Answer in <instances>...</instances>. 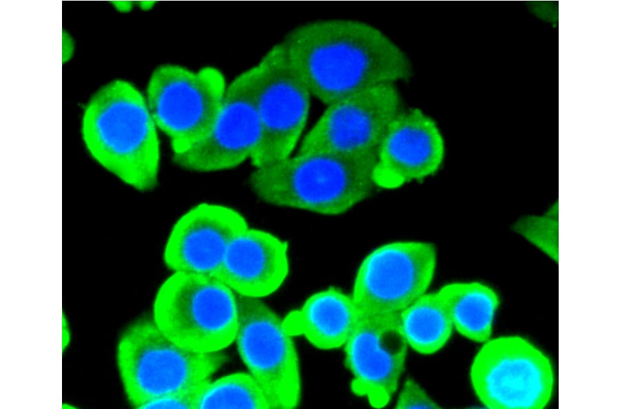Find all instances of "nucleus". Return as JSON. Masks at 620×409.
<instances>
[{
  "label": "nucleus",
  "instance_id": "f257e3e1",
  "mask_svg": "<svg viewBox=\"0 0 620 409\" xmlns=\"http://www.w3.org/2000/svg\"><path fill=\"white\" fill-rule=\"evenodd\" d=\"M311 96L333 102L410 78L405 53L377 28L351 19L300 25L282 42Z\"/></svg>",
  "mask_w": 620,
  "mask_h": 409
},
{
  "label": "nucleus",
  "instance_id": "f03ea898",
  "mask_svg": "<svg viewBox=\"0 0 620 409\" xmlns=\"http://www.w3.org/2000/svg\"><path fill=\"white\" fill-rule=\"evenodd\" d=\"M81 134L90 156L120 180L140 191L156 186L158 128L145 95L132 83L115 79L99 87L85 104Z\"/></svg>",
  "mask_w": 620,
  "mask_h": 409
},
{
  "label": "nucleus",
  "instance_id": "7ed1b4c3",
  "mask_svg": "<svg viewBox=\"0 0 620 409\" xmlns=\"http://www.w3.org/2000/svg\"><path fill=\"white\" fill-rule=\"evenodd\" d=\"M376 154H297L256 167L249 177L254 193L280 207L324 216L346 213L368 198L376 187Z\"/></svg>",
  "mask_w": 620,
  "mask_h": 409
},
{
  "label": "nucleus",
  "instance_id": "20e7f679",
  "mask_svg": "<svg viewBox=\"0 0 620 409\" xmlns=\"http://www.w3.org/2000/svg\"><path fill=\"white\" fill-rule=\"evenodd\" d=\"M117 366L130 403L141 408L159 397L195 393L220 368L225 357L187 348L167 335L153 317L140 319L123 332Z\"/></svg>",
  "mask_w": 620,
  "mask_h": 409
},
{
  "label": "nucleus",
  "instance_id": "39448f33",
  "mask_svg": "<svg viewBox=\"0 0 620 409\" xmlns=\"http://www.w3.org/2000/svg\"><path fill=\"white\" fill-rule=\"evenodd\" d=\"M152 317L178 344L219 352L234 342L237 294L216 277L174 273L157 292Z\"/></svg>",
  "mask_w": 620,
  "mask_h": 409
},
{
  "label": "nucleus",
  "instance_id": "423d86ee",
  "mask_svg": "<svg viewBox=\"0 0 620 409\" xmlns=\"http://www.w3.org/2000/svg\"><path fill=\"white\" fill-rule=\"evenodd\" d=\"M479 401L494 409H540L555 385L549 357L524 337L490 338L475 355L469 372Z\"/></svg>",
  "mask_w": 620,
  "mask_h": 409
},
{
  "label": "nucleus",
  "instance_id": "0eeeda50",
  "mask_svg": "<svg viewBox=\"0 0 620 409\" xmlns=\"http://www.w3.org/2000/svg\"><path fill=\"white\" fill-rule=\"evenodd\" d=\"M234 342L248 373L263 390L270 408H293L302 394L300 359L282 319L260 298L237 295Z\"/></svg>",
  "mask_w": 620,
  "mask_h": 409
},
{
  "label": "nucleus",
  "instance_id": "6e6552de",
  "mask_svg": "<svg viewBox=\"0 0 620 409\" xmlns=\"http://www.w3.org/2000/svg\"><path fill=\"white\" fill-rule=\"evenodd\" d=\"M226 88L223 73L214 67L194 71L164 64L153 71L145 96L158 129L169 138L174 153L186 149L207 133Z\"/></svg>",
  "mask_w": 620,
  "mask_h": 409
},
{
  "label": "nucleus",
  "instance_id": "1a4fd4ad",
  "mask_svg": "<svg viewBox=\"0 0 620 409\" xmlns=\"http://www.w3.org/2000/svg\"><path fill=\"white\" fill-rule=\"evenodd\" d=\"M436 266V248L431 243L382 244L361 262L351 295L361 315L397 314L428 292Z\"/></svg>",
  "mask_w": 620,
  "mask_h": 409
},
{
  "label": "nucleus",
  "instance_id": "9d476101",
  "mask_svg": "<svg viewBox=\"0 0 620 409\" xmlns=\"http://www.w3.org/2000/svg\"><path fill=\"white\" fill-rule=\"evenodd\" d=\"M257 66L260 138L251 160L260 167L291 156L307 123L311 94L282 42Z\"/></svg>",
  "mask_w": 620,
  "mask_h": 409
},
{
  "label": "nucleus",
  "instance_id": "9b49d317",
  "mask_svg": "<svg viewBox=\"0 0 620 409\" xmlns=\"http://www.w3.org/2000/svg\"><path fill=\"white\" fill-rule=\"evenodd\" d=\"M258 68L243 71L227 85L218 112L207 133L173 161L193 171L232 169L251 158L260 138L257 106Z\"/></svg>",
  "mask_w": 620,
  "mask_h": 409
},
{
  "label": "nucleus",
  "instance_id": "f8f14e48",
  "mask_svg": "<svg viewBox=\"0 0 620 409\" xmlns=\"http://www.w3.org/2000/svg\"><path fill=\"white\" fill-rule=\"evenodd\" d=\"M401 111V98L394 83L377 85L333 102L303 138L297 154H376Z\"/></svg>",
  "mask_w": 620,
  "mask_h": 409
},
{
  "label": "nucleus",
  "instance_id": "ddd939ff",
  "mask_svg": "<svg viewBox=\"0 0 620 409\" xmlns=\"http://www.w3.org/2000/svg\"><path fill=\"white\" fill-rule=\"evenodd\" d=\"M397 314L361 315L343 346L352 391L375 408L389 403L405 369L409 348Z\"/></svg>",
  "mask_w": 620,
  "mask_h": 409
},
{
  "label": "nucleus",
  "instance_id": "4468645a",
  "mask_svg": "<svg viewBox=\"0 0 620 409\" xmlns=\"http://www.w3.org/2000/svg\"><path fill=\"white\" fill-rule=\"evenodd\" d=\"M247 227L232 208L199 204L173 226L164 249L165 263L174 273L216 277L229 245Z\"/></svg>",
  "mask_w": 620,
  "mask_h": 409
},
{
  "label": "nucleus",
  "instance_id": "2eb2a0df",
  "mask_svg": "<svg viewBox=\"0 0 620 409\" xmlns=\"http://www.w3.org/2000/svg\"><path fill=\"white\" fill-rule=\"evenodd\" d=\"M445 155L436 123L421 109L401 111L387 129L376 153V187L398 188L436 173Z\"/></svg>",
  "mask_w": 620,
  "mask_h": 409
},
{
  "label": "nucleus",
  "instance_id": "dca6fc26",
  "mask_svg": "<svg viewBox=\"0 0 620 409\" xmlns=\"http://www.w3.org/2000/svg\"><path fill=\"white\" fill-rule=\"evenodd\" d=\"M289 266L286 241L247 227L229 245L216 277L237 295L261 299L280 288Z\"/></svg>",
  "mask_w": 620,
  "mask_h": 409
},
{
  "label": "nucleus",
  "instance_id": "f3484780",
  "mask_svg": "<svg viewBox=\"0 0 620 409\" xmlns=\"http://www.w3.org/2000/svg\"><path fill=\"white\" fill-rule=\"evenodd\" d=\"M360 316L351 294L331 286L311 295L283 319L292 335L328 350L344 346Z\"/></svg>",
  "mask_w": 620,
  "mask_h": 409
},
{
  "label": "nucleus",
  "instance_id": "a211bd4d",
  "mask_svg": "<svg viewBox=\"0 0 620 409\" xmlns=\"http://www.w3.org/2000/svg\"><path fill=\"white\" fill-rule=\"evenodd\" d=\"M449 313L454 330L477 342L491 338L500 304L497 292L477 281L447 284L438 291Z\"/></svg>",
  "mask_w": 620,
  "mask_h": 409
},
{
  "label": "nucleus",
  "instance_id": "6ab92c4d",
  "mask_svg": "<svg viewBox=\"0 0 620 409\" xmlns=\"http://www.w3.org/2000/svg\"><path fill=\"white\" fill-rule=\"evenodd\" d=\"M397 317L409 348L424 355L435 354L443 348L454 331L438 291L424 293L400 311Z\"/></svg>",
  "mask_w": 620,
  "mask_h": 409
},
{
  "label": "nucleus",
  "instance_id": "aec40b11",
  "mask_svg": "<svg viewBox=\"0 0 620 409\" xmlns=\"http://www.w3.org/2000/svg\"><path fill=\"white\" fill-rule=\"evenodd\" d=\"M194 408H270L256 381L235 373L204 383L195 392Z\"/></svg>",
  "mask_w": 620,
  "mask_h": 409
},
{
  "label": "nucleus",
  "instance_id": "412c9836",
  "mask_svg": "<svg viewBox=\"0 0 620 409\" xmlns=\"http://www.w3.org/2000/svg\"><path fill=\"white\" fill-rule=\"evenodd\" d=\"M558 207L551 205L542 215L526 216L514 224V231L557 262Z\"/></svg>",
  "mask_w": 620,
  "mask_h": 409
},
{
  "label": "nucleus",
  "instance_id": "4be33fe9",
  "mask_svg": "<svg viewBox=\"0 0 620 409\" xmlns=\"http://www.w3.org/2000/svg\"><path fill=\"white\" fill-rule=\"evenodd\" d=\"M395 408H439L440 406L418 382L412 378H408L404 381L398 392Z\"/></svg>",
  "mask_w": 620,
  "mask_h": 409
},
{
  "label": "nucleus",
  "instance_id": "5701e85b",
  "mask_svg": "<svg viewBox=\"0 0 620 409\" xmlns=\"http://www.w3.org/2000/svg\"><path fill=\"white\" fill-rule=\"evenodd\" d=\"M194 394L165 395L147 402L141 408H194Z\"/></svg>",
  "mask_w": 620,
  "mask_h": 409
}]
</instances>
